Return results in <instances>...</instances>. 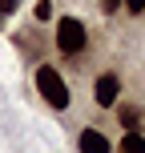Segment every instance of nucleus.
<instances>
[{"mask_svg": "<svg viewBox=\"0 0 145 153\" xmlns=\"http://www.w3.org/2000/svg\"><path fill=\"white\" fill-rule=\"evenodd\" d=\"M36 89H40V97L53 109H69V85H65V76L57 73L53 65H40L36 69Z\"/></svg>", "mask_w": 145, "mask_h": 153, "instance_id": "obj_1", "label": "nucleus"}, {"mask_svg": "<svg viewBox=\"0 0 145 153\" xmlns=\"http://www.w3.org/2000/svg\"><path fill=\"white\" fill-rule=\"evenodd\" d=\"M85 45H89V32H85V24L77 20V16L57 20V48H61L65 56H81Z\"/></svg>", "mask_w": 145, "mask_h": 153, "instance_id": "obj_2", "label": "nucleus"}, {"mask_svg": "<svg viewBox=\"0 0 145 153\" xmlns=\"http://www.w3.org/2000/svg\"><path fill=\"white\" fill-rule=\"evenodd\" d=\"M117 93H121V76H117V73H101L97 85H93V101H97L101 109H109L117 101Z\"/></svg>", "mask_w": 145, "mask_h": 153, "instance_id": "obj_3", "label": "nucleus"}, {"mask_svg": "<svg viewBox=\"0 0 145 153\" xmlns=\"http://www.w3.org/2000/svg\"><path fill=\"white\" fill-rule=\"evenodd\" d=\"M77 149H81V153H109V137H105L101 129H81Z\"/></svg>", "mask_w": 145, "mask_h": 153, "instance_id": "obj_4", "label": "nucleus"}, {"mask_svg": "<svg viewBox=\"0 0 145 153\" xmlns=\"http://www.w3.org/2000/svg\"><path fill=\"white\" fill-rule=\"evenodd\" d=\"M117 117H121L125 129H141V125H145V109H141V105H121Z\"/></svg>", "mask_w": 145, "mask_h": 153, "instance_id": "obj_5", "label": "nucleus"}, {"mask_svg": "<svg viewBox=\"0 0 145 153\" xmlns=\"http://www.w3.org/2000/svg\"><path fill=\"white\" fill-rule=\"evenodd\" d=\"M121 153H145V137H141V129H125V137H121Z\"/></svg>", "mask_w": 145, "mask_h": 153, "instance_id": "obj_6", "label": "nucleus"}, {"mask_svg": "<svg viewBox=\"0 0 145 153\" xmlns=\"http://www.w3.org/2000/svg\"><path fill=\"white\" fill-rule=\"evenodd\" d=\"M32 16H36L40 24H45L48 16H53V0H36V4H32Z\"/></svg>", "mask_w": 145, "mask_h": 153, "instance_id": "obj_7", "label": "nucleus"}, {"mask_svg": "<svg viewBox=\"0 0 145 153\" xmlns=\"http://www.w3.org/2000/svg\"><path fill=\"white\" fill-rule=\"evenodd\" d=\"M16 4H20V0H0V16H12Z\"/></svg>", "mask_w": 145, "mask_h": 153, "instance_id": "obj_8", "label": "nucleus"}, {"mask_svg": "<svg viewBox=\"0 0 145 153\" xmlns=\"http://www.w3.org/2000/svg\"><path fill=\"white\" fill-rule=\"evenodd\" d=\"M125 8H129V12H145V0H121Z\"/></svg>", "mask_w": 145, "mask_h": 153, "instance_id": "obj_9", "label": "nucleus"}, {"mask_svg": "<svg viewBox=\"0 0 145 153\" xmlns=\"http://www.w3.org/2000/svg\"><path fill=\"white\" fill-rule=\"evenodd\" d=\"M121 8V0H101V12H117Z\"/></svg>", "mask_w": 145, "mask_h": 153, "instance_id": "obj_10", "label": "nucleus"}]
</instances>
